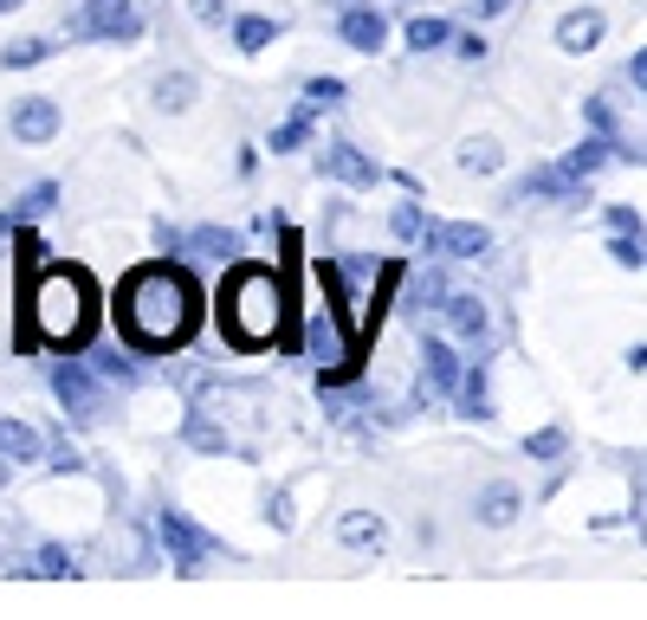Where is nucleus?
<instances>
[{
    "label": "nucleus",
    "mask_w": 647,
    "mask_h": 620,
    "mask_svg": "<svg viewBox=\"0 0 647 620\" xmlns=\"http://www.w3.org/2000/svg\"><path fill=\"white\" fill-rule=\"evenodd\" d=\"M194 324V292L182 272H169V265H143V272H130L123 278V292H117V329L155 356V349H175Z\"/></svg>",
    "instance_id": "f257e3e1"
},
{
    "label": "nucleus",
    "mask_w": 647,
    "mask_h": 620,
    "mask_svg": "<svg viewBox=\"0 0 647 620\" xmlns=\"http://www.w3.org/2000/svg\"><path fill=\"white\" fill-rule=\"evenodd\" d=\"M285 324V292H279V278L260 272V265H240L228 278V292H221V329H228L240 349H266L272 336Z\"/></svg>",
    "instance_id": "f03ea898"
},
{
    "label": "nucleus",
    "mask_w": 647,
    "mask_h": 620,
    "mask_svg": "<svg viewBox=\"0 0 647 620\" xmlns=\"http://www.w3.org/2000/svg\"><path fill=\"white\" fill-rule=\"evenodd\" d=\"M91 324V278L78 265H46V278L33 285V329L52 349H72Z\"/></svg>",
    "instance_id": "7ed1b4c3"
},
{
    "label": "nucleus",
    "mask_w": 647,
    "mask_h": 620,
    "mask_svg": "<svg viewBox=\"0 0 647 620\" xmlns=\"http://www.w3.org/2000/svg\"><path fill=\"white\" fill-rule=\"evenodd\" d=\"M421 253L479 258V253H493V233L473 226V220H421Z\"/></svg>",
    "instance_id": "20e7f679"
},
{
    "label": "nucleus",
    "mask_w": 647,
    "mask_h": 620,
    "mask_svg": "<svg viewBox=\"0 0 647 620\" xmlns=\"http://www.w3.org/2000/svg\"><path fill=\"white\" fill-rule=\"evenodd\" d=\"M72 33H98V39H137L143 13L130 0H84V13L72 20Z\"/></svg>",
    "instance_id": "39448f33"
},
{
    "label": "nucleus",
    "mask_w": 647,
    "mask_h": 620,
    "mask_svg": "<svg viewBox=\"0 0 647 620\" xmlns=\"http://www.w3.org/2000/svg\"><path fill=\"white\" fill-rule=\"evenodd\" d=\"M155 530H162V543H169V556H175L182 569H201V562L214 556V537H201L182 511H162L155 517Z\"/></svg>",
    "instance_id": "423d86ee"
},
{
    "label": "nucleus",
    "mask_w": 647,
    "mask_h": 620,
    "mask_svg": "<svg viewBox=\"0 0 647 620\" xmlns=\"http://www.w3.org/2000/svg\"><path fill=\"white\" fill-rule=\"evenodd\" d=\"M59 123H65V116H59V98H20V104H13V136H20V143H52Z\"/></svg>",
    "instance_id": "0eeeda50"
},
{
    "label": "nucleus",
    "mask_w": 647,
    "mask_h": 620,
    "mask_svg": "<svg viewBox=\"0 0 647 620\" xmlns=\"http://www.w3.org/2000/svg\"><path fill=\"white\" fill-rule=\"evenodd\" d=\"M52 388H59L65 414H78V420H84V414H98V382L84 375V363H72V356H65V363L52 368Z\"/></svg>",
    "instance_id": "6e6552de"
},
{
    "label": "nucleus",
    "mask_w": 647,
    "mask_h": 620,
    "mask_svg": "<svg viewBox=\"0 0 647 620\" xmlns=\"http://www.w3.org/2000/svg\"><path fill=\"white\" fill-rule=\"evenodd\" d=\"M603 33H609V20H603L596 7H576V13L557 20V45H564V52H596Z\"/></svg>",
    "instance_id": "1a4fd4ad"
},
{
    "label": "nucleus",
    "mask_w": 647,
    "mask_h": 620,
    "mask_svg": "<svg viewBox=\"0 0 647 620\" xmlns=\"http://www.w3.org/2000/svg\"><path fill=\"white\" fill-rule=\"evenodd\" d=\"M324 175L343 187H376V162L363 155V149H350V143H331L324 149Z\"/></svg>",
    "instance_id": "9d476101"
},
{
    "label": "nucleus",
    "mask_w": 647,
    "mask_h": 620,
    "mask_svg": "<svg viewBox=\"0 0 647 620\" xmlns=\"http://www.w3.org/2000/svg\"><path fill=\"white\" fill-rule=\"evenodd\" d=\"M441 317H447V329H454L459 343H486V304H479L473 292H447Z\"/></svg>",
    "instance_id": "9b49d317"
},
{
    "label": "nucleus",
    "mask_w": 647,
    "mask_h": 620,
    "mask_svg": "<svg viewBox=\"0 0 647 620\" xmlns=\"http://www.w3.org/2000/svg\"><path fill=\"white\" fill-rule=\"evenodd\" d=\"M583 175H570V169H564V162H557V169H537V175H525V187H518V194H525V201H583Z\"/></svg>",
    "instance_id": "f8f14e48"
},
{
    "label": "nucleus",
    "mask_w": 647,
    "mask_h": 620,
    "mask_svg": "<svg viewBox=\"0 0 647 620\" xmlns=\"http://www.w3.org/2000/svg\"><path fill=\"white\" fill-rule=\"evenodd\" d=\"M337 33H343V45H350V52H376L382 39H388V27H382L376 7H350V13L337 20Z\"/></svg>",
    "instance_id": "ddd939ff"
},
{
    "label": "nucleus",
    "mask_w": 647,
    "mask_h": 620,
    "mask_svg": "<svg viewBox=\"0 0 647 620\" xmlns=\"http://www.w3.org/2000/svg\"><path fill=\"white\" fill-rule=\"evenodd\" d=\"M337 543L343 549H388V524L376 511H343L337 517Z\"/></svg>",
    "instance_id": "4468645a"
},
{
    "label": "nucleus",
    "mask_w": 647,
    "mask_h": 620,
    "mask_svg": "<svg viewBox=\"0 0 647 620\" xmlns=\"http://www.w3.org/2000/svg\"><path fill=\"white\" fill-rule=\"evenodd\" d=\"M39 453H46V439L27 427V420H13V414H0V459H13V466H33Z\"/></svg>",
    "instance_id": "2eb2a0df"
},
{
    "label": "nucleus",
    "mask_w": 647,
    "mask_h": 620,
    "mask_svg": "<svg viewBox=\"0 0 647 620\" xmlns=\"http://www.w3.org/2000/svg\"><path fill=\"white\" fill-rule=\"evenodd\" d=\"M421 356H427V388H441V395L459 388V375H466V368L454 363V349H447V343H434V336H427V349H421Z\"/></svg>",
    "instance_id": "dca6fc26"
},
{
    "label": "nucleus",
    "mask_w": 647,
    "mask_h": 620,
    "mask_svg": "<svg viewBox=\"0 0 647 620\" xmlns=\"http://www.w3.org/2000/svg\"><path fill=\"white\" fill-rule=\"evenodd\" d=\"M512 517H518V485H486V498H479V524L505 530Z\"/></svg>",
    "instance_id": "f3484780"
},
{
    "label": "nucleus",
    "mask_w": 647,
    "mask_h": 620,
    "mask_svg": "<svg viewBox=\"0 0 647 620\" xmlns=\"http://www.w3.org/2000/svg\"><path fill=\"white\" fill-rule=\"evenodd\" d=\"M454 395H459V414H466V420H486V414H493V407H486L493 402V395H486V368H466Z\"/></svg>",
    "instance_id": "a211bd4d"
},
{
    "label": "nucleus",
    "mask_w": 647,
    "mask_h": 620,
    "mask_svg": "<svg viewBox=\"0 0 647 620\" xmlns=\"http://www.w3.org/2000/svg\"><path fill=\"white\" fill-rule=\"evenodd\" d=\"M454 162L466 169V175H498V162H505V155H498V143H486V136H466Z\"/></svg>",
    "instance_id": "6ab92c4d"
},
{
    "label": "nucleus",
    "mask_w": 647,
    "mask_h": 620,
    "mask_svg": "<svg viewBox=\"0 0 647 620\" xmlns=\"http://www.w3.org/2000/svg\"><path fill=\"white\" fill-rule=\"evenodd\" d=\"M194 91H201L194 72H162V78H155V104H162V110H189Z\"/></svg>",
    "instance_id": "aec40b11"
},
{
    "label": "nucleus",
    "mask_w": 647,
    "mask_h": 620,
    "mask_svg": "<svg viewBox=\"0 0 647 620\" xmlns=\"http://www.w3.org/2000/svg\"><path fill=\"white\" fill-rule=\"evenodd\" d=\"M603 162H609V136H589V143H576L570 155H564V169H570V175H583V182H589Z\"/></svg>",
    "instance_id": "412c9836"
},
{
    "label": "nucleus",
    "mask_w": 647,
    "mask_h": 620,
    "mask_svg": "<svg viewBox=\"0 0 647 620\" xmlns=\"http://www.w3.org/2000/svg\"><path fill=\"white\" fill-rule=\"evenodd\" d=\"M272 33H279V27H272L266 13H246V20H233V45H240V52H266Z\"/></svg>",
    "instance_id": "4be33fe9"
},
{
    "label": "nucleus",
    "mask_w": 647,
    "mask_h": 620,
    "mask_svg": "<svg viewBox=\"0 0 647 620\" xmlns=\"http://www.w3.org/2000/svg\"><path fill=\"white\" fill-rule=\"evenodd\" d=\"M194 253L233 258V253H240V233H228V226H201V233H194Z\"/></svg>",
    "instance_id": "5701e85b"
},
{
    "label": "nucleus",
    "mask_w": 647,
    "mask_h": 620,
    "mask_svg": "<svg viewBox=\"0 0 647 620\" xmlns=\"http://www.w3.org/2000/svg\"><path fill=\"white\" fill-rule=\"evenodd\" d=\"M447 39H454V27H447V20H434V13L408 20V45H421V52H427V45H447Z\"/></svg>",
    "instance_id": "b1692460"
},
{
    "label": "nucleus",
    "mask_w": 647,
    "mask_h": 620,
    "mask_svg": "<svg viewBox=\"0 0 647 620\" xmlns=\"http://www.w3.org/2000/svg\"><path fill=\"white\" fill-rule=\"evenodd\" d=\"M609 258H615V265H628V272H641V265H647V246H641V233H621V226H615V240H609Z\"/></svg>",
    "instance_id": "393cba45"
},
{
    "label": "nucleus",
    "mask_w": 647,
    "mask_h": 620,
    "mask_svg": "<svg viewBox=\"0 0 647 620\" xmlns=\"http://www.w3.org/2000/svg\"><path fill=\"white\" fill-rule=\"evenodd\" d=\"M39 59H52V39H13L0 52V65H39Z\"/></svg>",
    "instance_id": "a878e982"
},
{
    "label": "nucleus",
    "mask_w": 647,
    "mask_h": 620,
    "mask_svg": "<svg viewBox=\"0 0 647 620\" xmlns=\"http://www.w3.org/2000/svg\"><path fill=\"white\" fill-rule=\"evenodd\" d=\"M337 104H343L337 78H311V84H305V110H311V116H317V110H337Z\"/></svg>",
    "instance_id": "bb28decb"
},
{
    "label": "nucleus",
    "mask_w": 647,
    "mask_h": 620,
    "mask_svg": "<svg viewBox=\"0 0 647 620\" xmlns=\"http://www.w3.org/2000/svg\"><path fill=\"white\" fill-rule=\"evenodd\" d=\"M564 446H570V439H564V427H544V434L525 439V453H532V459H564Z\"/></svg>",
    "instance_id": "cd10ccee"
},
{
    "label": "nucleus",
    "mask_w": 647,
    "mask_h": 620,
    "mask_svg": "<svg viewBox=\"0 0 647 620\" xmlns=\"http://www.w3.org/2000/svg\"><path fill=\"white\" fill-rule=\"evenodd\" d=\"M305 130H311V110H299L292 123H279V130H272V149H279V155H285V149H299V143H305Z\"/></svg>",
    "instance_id": "c85d7f7f"
},
{
    "label": "nucleus",
    "mask_w": 647,
    "mask_h": 620,
    "mask_svg": "<svg viewBox=\"0 0 647 620\" xmlns=\"http://www.w3.org/2000/svg\"><path fill=\"white\" fill-rule=\"evenodd\" d=\"M52 201H59V187H52V182H39L33 194H27V201H20V214L33 220V214H46V207H52Z\"/></svg>",
    "instance_id": "c756f323"
},
{
    "label": "nucleus",
    "mask_w": 647,
    "mask_h": 620,
    "mask_svg": "<svg viewBox=\"0 0 647 620\" xmlns=\"http://www.w3.org/2000/svg\"><path fill=\"white\" fill-rule=\"evenodd\" d=\"M194 20H201V27H221V20H228V0H194Z\"/></svg>",
    "instance_id": "7c9ffc66"
},
{
    "label": "nucleus",
    "mask_w": 647,
    "mask_h": 620,
    "mask_svg": "<svg viewBox=\"0 0 647 620\" xmlns=\"http://www.w3.org/2000/svg\"><path fill=\"white\" fill-rule=\"evenodd\" d=\"M39 569H46V576H72V556H65V549H46Z\"/></svg>",
    "instance_id": "2f4dec72"
},
{
    "label": "nucleus",
    "mask_w": 647,
    "mask_h": 620,
    "mask_svg": "<svg viewBox=\"0 0 647 620\" xmlns=\"http://www.w3.org/2000/svg\"><path fill=\"white\" fill-rule=\"evenodd\" d=\"M589 123H596L603 136H609V130H615V110H609V98H589Z\"/></svg>",
    "instance_id": "473e14b6"
},
{
    "label": "nucleus",
    "mask_w": 647,
    "mask_h": 620,
    "mask_svg": "<svg viewBox=\"0 0 647 620\" xmlns=\"http://www.w3.org/2000/svg\"><path fill=\"white\" fill-rule=\"evenodd\" d=\"M454 52H459V59H486V39H479V33H459Z\"/></svg>",
    "instance_id": "72a5a7b5"
},
{
    "label": "nucleus",
    "mask_w": 647,
    "mask_h": 620,
    "mask_svg": "<svg viewBox=\"0 0 647 620\" xmlns=\"http://www.w3.org/2000/svg\"><path fill=\"white\" fill-rule=\"evenodd\" d=\"M395 233H402V240H421V214H415V207H402V214H395Z\"/></svg>",
    "instance_id": "f704fd0d"
},
{
    "label": "nucleus",
    "mask_w": 647,
    "mask_h": 620,
    "mask_svg": "<svg viewBox=\"0 0 647 620\" xmlns=\"http://www.w3.org/2000/svg\"><path fill=\"white\" fill-rule=\"evenodd\" d=\"M628 78H635V84H641V91H647V45H641V52H635V65H628Z\"/></svg>",
    "instance_id": "c9c22d12"
},
{
    "label": "nucleus",
    "mask_w": 647,
    "mask_h": 620,
    "mask_svg": "<svg viewBox=\"0 0 647 620\" xmlns=\"http://www.w3.org/2000/svg\"><path fill=\"white\" fill-rule=\"evenodd\" d=\"M505 7H512V0H479V13H505Z\"/></svg>",
    "instance_id": "e433bc0d"
},
{
    "label": "nucleus",
    "mask_w": 647,
    "mask_h": 620,
    "mask_svg": "<svg viewBox=\"0 0 647 620\" xmlns=\"http://www.w3.org/2000/svg\"><path fill=\"white\" fill-rule=\"evenodd\" d=\"M13 7H27V0H0V13H13Z\"/></svg>",
    "instance_id": "4c0bfd02"
}]
</instances>
